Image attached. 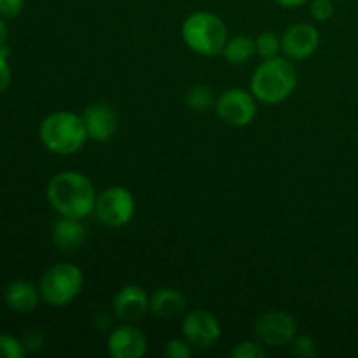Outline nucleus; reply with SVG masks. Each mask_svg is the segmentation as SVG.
<instances>
[{
    "label": "nucleus",
    "mask_w": 358,
    "mask_h": 358,
    "mask_svg": "<svg viewBox=\"0 0 358 358\" xmlns=\"http://www.w3.org/2000/svg\"><path fill=\"white\" fill-rule=\"evenodd\" d=\"M7 37H9V28H7L6 20L0 17V48L7 44Z\"/></svg>",
    "instance_id": "nucleus-29"
},
{
    "label": "nucleus",
    "mask_w": 358,
    "mask_h": 358,
    "mask_svg": "<svg viewBox=\"0 0 358 358\" xmlns=\"http://www.w3.org/2000/svg\"><path fill=\"white\" fill-rule=\"evenodd\" d=\"M220 55L231 65H243L255 55V41H252L247 35H234L227 38Z\"/></svg>",
    "instance_id": "nucleus-17"
},
{
    "label": "nucleus",
    "mask_w": 358,
    "mask_h": 358,
    "mask_svg": "<svg viewBox=\"0 0 358 358\" xmlns=\"http://www.w3.org/2000/svg\"><path fill=\"white\" fill-rule=\"evenodd\" d=\"M21 343H23L27 353L37 352V350H41L42 346H44V334H42V331H38V329H30V331H27L23 334Z\"/></svg>",
    "instance_id": "nucleus-26"
},
{
    "label": "nucleus",
    "mask_w": 358,
    "mask_h": 358,
    "mask_svg": "<svg viewBox=\"0 0 358 358\" xmlns=\"http://www.w3.org/2000/svg\"><path fill=\"white\" fill-rule=\"evenodd\" d=\"M278 6L285 7V9H297V7H303L306 6L310 0H275Z\"/></svg>",
    "instance_id": "nucleus-28"
},
{
    "label": "nucleus",
    "mask_w": 358,
    "mask_h": 358,
    "mask_svg": "<svg viewBox=\"0 0 358 358\" xmlns=\"http://www.w3.org/2000/svg\"><path fill=\"white\" fill-rule=\"evenodd\" d=\"M185 297L173 287H159L149 296V311L159 320H175L185 311Z\"/></svg>",
    "instance_id": "nucleus-14"
},
{
    "label": "nucleus",
    "mask_w": 358,
    "mask_h": 358,
    "mask_svg": "<svg viewBox=\"0 0 358 358\" xmlns=\"http://www.w3.org/2000/svg\"><path fill=\"white\" fill-rule=\"evenodd\" d=\"M135 196L121 185L107 187L96 196L94 215L108 227H122L131 222L135 215Z\"/></svg>",
    "instance_id": "nucleus-6"
},
{
    "label": "nucleus",
    "mask_w": 358,
    "mask_h": 358,
    "mask_svg": "<svg viewBox=\"0 0 358 358\" xmlns=\"http://www.w3.org/2000/svg\"><path fill=\"white\" fill-rule=\"evenodd\" d=\"M182 41L199 56H217L222 52L227 38V28L217 14L208 10H196L182 23Z\"/></svg>",
    "instance_id": "nucleus-4"
},
{
    "label": "nucleus",
    "mask_w": 358,
    "mask_h": 358,
    "mask_svg": "<svg viewBox=\"0 0 358 358\" xmlns=\"http://www.w3.org/2000/svg\"><path fill=\"white\" fill-rule=\"evenodd\" d=\"M96 196L93 182L84 173L73 170L52 175L45 187V198L51 208L59 217H70V219L83 220L94 213Z\"/></svg>",
    "instance_id": "nucleus-1"
},
{
    "label": "nucleus",
    "mask_w": 358,
    "mask_h": 358,
    "mask_svg": "<svg viewBox=\"0 0 358 358\" xmlns=\"http://www.w3.org/2000/svg\"><path fill=\"white\" fill-rule=\"evenodd\" d=\"M84 126L90 140L107 142L115 135L119 126V117L114 108L107 103H93L86 107L83 114Z\"/></svg>",
    "instance_id": "nucleus-13"
},
{
    "label": "nucleus",
    "mask_w": 358,
    "mask_h": 358,
    "mask_svg": "<svg viewBox=\"0 0 358 358\" xmlns=\"http://www.w3.org/2000/svg\"><path fill=\"white\" fill-rule=\"evenodd\" d=\"M233 358H264L266 350L261 343L255 341H243L231 350Z\"/></svg>",
    "instance_id": "nucleus-21"
},
{
    "label": "nucleus",
    "mask_w": 358,
    "mask_h": 358,
    "mask_svg": "<svg viewBox=\"0 0 358 358\" xmlns=\"http://www.w3.org/2000/svg\"><path fill=\"white\" fill-rule=\"evenodd\" d=\"M27 355L21 339L9 334H0V358H23Z\"/></svg>",
    "instance_id": "nucleus-20"
},
{
    "label": "nucleus",
    "mask_w": 358,
    "mask_h": 358,
    "mask_svg": "<svg viewBox=\"0 0 358 358\" xmlns=\"http://www.w3.org/2000/svg\"><path fill=\"white\" fill-rule=\"evenodd\" d=\"M114 315L122 324H135L149 311V294L138 285H124L114 297Z\"/></svg>",
    "instance_id": "nucleus-12"
},
{
    "label": "nucleus",
    "mask_w": 358,
    "mask_h": 358,
    "mask_svg": "<svg viewBox=\"0 0 358 358\" xmlns=\"http://www.w3.org/2000/svg\"><path fill=\"white\" fill-rule=\"evenodd\" d=\"M24 9V0H0V17L14 20Z\"/></svg>",
    "instance_id": "nucleus-27"
},
{
    "label": "nucleus",
    "mask_w": 358,
    "mask_h": 358,
    "mask_svg": "<svg viewBox=\"0 0 358 358\" xmlns=\"http://www.w3.org/2000/svg\"><path fill=\"white\" fill-rule=\"evenodd\" d=\"M51 240L59 250H76L86 241V227L80 219L59 217L52 226Z\"/></svg>",
    "instance_id": "nucleus-16"
},
{
    "label": "nucleus",
    "mask_w": 358,
    "mask_h": 358,
    "mask_svg": "<svg viewBox=\"0 0 358 358\" xmlns=\"http://www.w3.org/2000/svg\"><path fill=\"white\" fill-rule=\"evenodd\" d=\"M217 98L213 96V91L205 84H196L191 86L185 93V103L191 110L194 112H205L215 105Z\"/></svg>",
    "instance_id": "nucleus-18"
},
{
    "label": "nucleus",
    "mask_w": 358,
    "mask_h": 358,
    "mask_svg": "<svg viewBox=\"0 0 358 358\" xmlns=\"http://www.w3.org/2000/svg\"><path fill=\"white\" fill-rule=\"evenodd\" d=\"M107 352L114 358H142L147 353V336L133 324H122L110 332Z\"/></svg>",
    "instance_id": "nucleus-11"
},
{
    "label": "nucleus",
    "mask_w": 358,
    "mask_h": 358,
    "mask_svg": "<svg viewBox=\"0 0 358 358\" xmlns=\"http://www.w3.org/2000/svg\"><path fill=\"white\" fill-rule=\"evenodd\" d=\"M38 138L42 145L58 156L77 154L90 140L83 115L76 112L58 110L45 115L38 126Z\"/></svg>",
    "instance_id": "nucleus-3"
},
{
    "label": "nucleus",
    "mask_w": 358,
    "mask_h": 358,
    "mask_svg": "<svg viewBox=\"0 0 358 358\" xmlns=\"http://www.w3.org/2000/svg\"><path fill=\"white\" fill-rule=\"evenodd\" d=\"M217 115L222 122L233 126V128H245L252 124L257 115V103L252 91L241 90V87H231L217 96L215 105Z\"/></svg>",
    "instance_id": "nucleus-7"
},
{
    "label": "nucleus",
    "mask_w": 358,
    "mask_h": 358,
    "mask_svg": "<svg viewBox=\"0 0 358 358\" xmlns=\"http://www.w3.org/2000/svg\"><path fill=\"white\" fill-rule=\"evenodd\" d=\"M280 51H282V37H278L275 31H262L255 38V55L261 56L262 59L275 58Z\"/></svg>",
    "instance_id": "nucleus-19"
},
{
    "label": "nucleus",
    "mask_w": 358,
    "mask_h": 358,
    "mask_svg": "<svg viewBox=\"0 0 358 358\" xmlns=\"http://www.w3.org/2000/svg\"><path fill=\"white\" fill-rule=\"evenodd\" d=\"M182 334L191 346L196 348H210L222 336L219 318L206 310L191 311L182 320Z\"/></svg>",
    "instance_id": "nucleus-9"
},
{
    "label": "nucleus",
    "mask_w": 358,
    "mask_h": 358,
    "mask_svg": "<svg viewBox=\"0 0 358 358\" xmlns=\"http://www.w3.org/2000/svg\"><path fill=\"white\" fill-rule=\"evenodd\" d=\"M254 332L257 341L269 348H282L290 345L297 334V324L287 311H266L255 320Z\"/></svg>",
    "instance_id": "nucleus-8"
},
{
    "label": "nucleus",
    "mask_w": 358,
    "mask_h": 358,
    "mask_svg": "<svg viewBox=\"0 0 358 358\" xmlns=\"http://www.w3.org/2000/svg\"><path fill=\"white\" fill-rule=\"evenodd\" d=\"M84 287V275L72 262H58L42 275L38 290L42 301L52 308H65L77 299Z\"/></svg>",
    "instance_id": "nucleus-5"
},
{
    "label": "nucleus",
    "mask_w": 358,
    "mask_h": 358,
    "mask_svg": "<svg viewBox=\"0 0 358 358\" xmlns=\"http://www.w3.org/2000/svg\"><path fill=\"white\" fill-rule=\"evenodd\" d=\"M320 31L310 23L290 24L282 34V52L289 59H306L317 52Z\"/></svg>",
    "instance_id": "nucleus-10"
},
{
    "label": "nucleus",
    "mask_w": 358,
    "mask_h": 358,
    "mask_svg": "<svg viewBox=\"0 0 358 358\" xmlns=\"http://www.w3.org/2000/svg\"><path fill=\"white\" fill-rule=\"evenodd\" d=\"M164 355L168 358H189L192 355V348L185 339H171L164 346Z\"/></svg>",
    "instance_id": "nucleus-23"
},
{
    "label": "nucleus",
    "mask_w": 358,
    "mask_h": 358,
    "mask_svg": "<svg viewBox=\"0 0 358 358\" xmlns=\"http://www.w3.org/2000/svg\"><path fill=\"white\" fill-rule=\"evenodd\" d=\"M3 301H6L7 308L16 313H30V311L37 310L42 296L38 287H35L34 283L27 282V280H14L7 285L6 292H3Z\"/></svg>",
    "instance_id": "nucleus-15"
},
{
    "label": "nucleus",
    "mask_w": 358,
    "mask_h": 358,
    "mask_svg": "<svg viewBox=\"0 0 358 358\" xmlns=\"http://www.w3.org/2000/svg\"><path fill=\"white\" fill-rule=\"evenodd\" d=\"M290 346H292V353L296 357L311 358L317 355V343L310 336H296L290 341Z\"/></svg>",
    "instance_id": "nucleus-22"
},
{
    "label": "nucleus",
    "mask_w": 358,
    "mask_h": 358,
    "mask_svg": "<svg viewBox=\"0 0 358 358\" xmlns=\"http://www.w3.org/2000/svg\"><path fill=\"white\" fill-rule=\"evenodd\" d=\"M310 13L315 21H327L334 14V0H313Z\"/></svg>",
    "instance_id": "nucleus-24"
},
{
    "label": "nucleus",
    "mask_w": 358,
    "mask_h": 358,
    "mask_svg": "<svg viewBox=\"0 0 358 358\" xmlns=\"http://www.w3.org/2000/svg\"><path fill=\"white\" fill-rule=\"evenodd\" d=\"M297 87V70L287 56L264 59L254 70L250 91L261 103L278 105L292 96Z\"/></svg>",
    "instance_id": "nucleus-2"
},
{
    "label": "nucleus",
    "mask_w": 358,
    "mask_h": 358,
    "mask_svg": "<svg viewBox=\"0 0 358 358\" xmlns=\"http://www.w3.org/2000/svg\"><path fill=\"white\" fill-rule=\"evenodd\" d=\"M7 58H9V48L3 45L0 48V93H3L13 80V70H10Z\"/></svg>",
    "instance_id": "nucleus-25"
},
{
    "label": "nucleus",
    "mask_w": 358,
    "mask_h": 358,
    "mask_svg": "<svg viewBox=\"0 0 358 358\" xmlns=\"http://www.w3.org/2000/svg\"><path fill=\"white\" fill-rule=\"evenodd\" d=\"M334 2H336V0H334Z\"/></svg>",
    "instance_id": "nucleus-30"
}]
</instances>
